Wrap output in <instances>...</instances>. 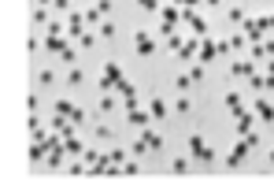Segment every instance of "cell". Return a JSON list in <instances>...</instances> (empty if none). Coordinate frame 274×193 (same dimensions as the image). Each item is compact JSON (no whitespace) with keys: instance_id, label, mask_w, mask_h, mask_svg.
Masks as SVG:
<instances>
[{"instance_id":"6da1fadb","label":"cell","mask_w":274,"mask_h":193,"mask_svg":"<svg viewBox=\"0 0 274 193\" xmlns=\"http://www.w3.org/2000/svg\"><path fill=\"white\" fill-rule=\"evenodd\" d=\"M189 156L200 160V164H211V160H215V149H208V141H204V138L193 134V138H189Z\"/></svg>"},{"instance_id":"7a4b0ae2","label":"cell","mask_w":274,"mask_h":193,"mask_svg":"<svg viewBox=\"0 0 274 193\" xmlns=\"http://www.w3.org/2000/svg\"><path fill=\"white\" fill-rule=\"evenodd\" d=\"M182 19H185V26H189V34H197V37H208V23L197 15L193 8H182Z\"/></svg>"},{"instance_id":"3957f363","label":"cell","mask_w":274,"mask_h":193,"mask_svg":"<svg viewBox=\"0 0 274 193\" xmlns=\"http://www.w3.org/2000/svg\"><path fill=\"white\" fill-rule=\"evenodd\" d=\"M119 78H123V71H119V63H104V75H100V93H108L119 85Z\"/></svg>"},{"instance_id":"277c9868","label":"cell","mask_w":274,"mask_h":193,"mask_svg":"<svg viewBox=\"0 0 274 193\" xmlns=\"http://www.w3.org/2000/svg\"><path fill=\"white\" fill-rule=\"evenodd\" d=\"M252 149H256V145H252V141H249V138H241V141L233 145V152H230V156H226V164H230V167H241V160H245V156H249V152H252Z\"/></svg>"},{"instance_id":"5b68a950","label":"cell","mask_w":274,"mask_h":193,"mask_svg":"<svg viewBox=\"0 0 274 193\" xmlns=\"http://www.w3.org/2000/svg\"><path fill=\"white\" fill-rule=\"evenodd\" d=\"M241 30H245V37H249V41L252 45H263V34H267V30H263V26H259V19H245V23H241Z\"/></svg>"},{"instance_id":"8992f818","label":"cell","mask_w":274,"mask_h":193,"mask_svg":"<svg viewBox=\"0 0 274 193\" xmlns=\"http://www.w3.org/2000/svg\"><path fill=\"white\" fill-rule=\"evenodd\" d=\"M200 45H204V37H197V34H189V37H185V45H182V49H178V59H185V63H189V59H197V52H200Z\"/></svg>"},{"instance_id":"52a82bcc","label":"cell","mask_w":274,"mask_h":193,"mask_svg":"<svg viewBox=\"0 0 274 193\" xmlns=\"http://www.w3.org/2000/svg\"><path fill=\"white\" fill-rule=\"evenodd\" d=\"M133 41H137V56H156V41H152L149 30H137Z\"/></svg>"},{"instance_id":"ba28073f","label":"cell","mask_w":274,"mask_h":193,"mask_svg":"<svg viewBox=\"0 0 274 193\" xmlns=\"http://www.w3.org/2000/svg\"><path fill=\"white\" fill-rule=\"evenodd\" d=\"M85 34V15L82 11H71L67 15V37H82Z\"/></svg>"},{"instance_id":"9c48e42d","label":"cell","mask_w":274,"mask_h":193,"mask_svg":"<svg viewBox=\"0 0 274 193\" xmlns=\"http://www.w3.org/2000/svg\"><path fill=\"white\" fill-rule=\"evenodd\" d=\"M115 93H123V101H126V108H137V89H133V82H130V78H119Z\"/></svg>"},{"instance_id":"30bf717a","label":"cell","mask_w":274,"mask_h":193,"mask_svg":"<svg viewBox=\"0 0 274 193\" xmlns=\"http://www.w3.org/2000/svg\"><path fill=\"white\" fill-rule=\"evenodd\" d=\"M233 119H237V134H241V138L249 134L252 126H256V111H252V108H241V111H237Z\"/></svg>"},{"instance_id":"8fae6325","label":"cell","mask_w":274,"mask_h":193,"mask_svg":"<svg viewBox=\"0 0 274 193\" xmlns=\"http://www.w3.org/2000/svg\"><path fill=\"white\" fill-rule=\"evenodd\" d=\"M215 56H219V41H208V37H204V45H200V52H197V63H211Z\"/></svg>"},{"instance_id":"7c38bea8","label":"cell","mask_w":274,"mask_h":193,"mask_svg":"<svg viewBox=\"0 0 274 193\" xmlns=\"http://www.w3.org/2000/svg\"><path fill=\"white\" fill-rule=\"evenodd\" d=\"M126 123H133V126H149L152 123V111H141V108H126Z\"/></svg>"},{"instance_id":"4fadbf2b","label":"cell","mask_w":274,"mask_h":193,"mask_svg":"<svg viewBox=\"0 0 274 193\" xmlns=\"http://www.w3.org/2000/svg\"><path fill=\"white\" fill-rule=\"evenodd\" d=\"M67 45H71L67 34H49V37H45V49H49V52H63Z\"/></svg>"},{"instance_id":"5bb4252c","label":"cell","mask_w":274,"mask_h":193,"mask_svg":"<svg viewBox=\"0 0 274 193\" xmlns=\"http://www.w3.org/2000/svg\"><path fill=\"white\" fill-rule=\"evenodd\" d=\"M63 149H67V156H82V152H85V145L78 141L75 134H67V138H63Z\"/></svg>"},{"instance_id":"9a60e30c","label":"cell","mask_w":274,"mask_h":193,"mask_svg":"<svg viewBox=\"0 0 274 193\" xmlns=\"http://www.w3.org/2000/svg\"><path fill=\"white\" fill-rule=\"evenodd\" d=\"M223 101H226V108H230L233 115H237V111L245 108V104H241V93H237V89H230V93H226V97H223Z\"/></svg>"},{"instance_id":"2e32d148","label":"cell","mask_w":274,"mask_h":193,"mask_svg":"<svg viewBox=\"0 0 274 193\" xmlns=\"http://www.w3.org/2000/svg\"><path fill=\"white\" fill-rule=\"evenodd\" d=\"M252 111H256L259 119H267V123H274V108L267 101H256V104H252Z\"/></svg>"},{"instance_id":"e0dca14e","label":"cell","mask_w":274,"mask_h":193,"mask_svg":"<svg viewBox=\"0 0 274 193\" xmlns=\"http://www.w3.org/2000/svg\"><path fill=\"white\" fill-rule=\"evenodd\" d=\"M141 138L149 141V149H152V152H159V149H163V138H159L156 130H149V126H145V134H141Z\"/></svg>"},{"instance_id":"ac0fdd59","label":"cell","mask_w":274,"mask_h":193,"mask_svg":"<svg viewBox=\"0 0 274 193\" xmlns=\"http://www.w3.org/2000/svg\"><path fill=\"white\" fill-rule=\"evenodd\" d=\"M233 75H237V78H249V75H256V71H252V59H249V63H245V59H237V63H233Z\"/></svg>"},{"instance_id":"d6986e66","label":"cell","mask_w":274,"mask_h":193,"mask_svg":"<svg viewBox=\"0 0 274 193\" xmlns=\"http://www.w3.org/2000/svg\"><path fill=\"white\" fill-rule=\"evenodd\" d=\"M63 156H67V149L59 145V149H52L49 156H45V164H49V167H59V164H63Z\"/></svg>"},{"instance_id":"ffe728a7","label":"cell","mask_w":274,"mask_h":193,"mask_svg":"<svg viewBox=\"0 0 274 193\" xmlns=\"http://www.w3.org/2000/svg\"><path fill=\"white\" fill-rule=\"evenodd\" d=\"M159 19H163V23H178V8L174 4H163V8H159Z\"/></svg>"},{"instance_id":"44dd1931","label":"cell","mask_w":274,"mask_h":193,"mask_svg":"<svg viewBox=\"0 0 274 193\" xmlns=\"http://www.w3.org/2000/svg\"><path fill=\"white\" fill-rule=\"evenodd\" d=\"M174 111H178V115H189V111H193V101L185 97V93H182V97L174 101Z\"/></svg>"},{"instance_id":"7402d4cb","label":"cell","mask_w":274,"mask_h":193,"mask_svg":"<svg viewBox=\"0 0 274 193\" xmlns=\"http://www.w3.org/2000/svg\"><path fill=\"white\" fill-rule=\"evenodd\" d=\"M33 23L37 26H49L52 19H49V8H41V4H37V8H33Z\"/></svg>"},{"instance_id":"603a6c76","label":"cell","mask_w":274,"mask_h":193,"mask_svg":"<svg viewBox=\"0 0 274 193\" xmlns=\"http://www.w3.org/2000/svg\"><path fill=\"white\" fill-rule=\"evenodd\" d=\"M82 82H85L82 71H78V67H67V85H82Z\"/></svg>"},{"instance_id":"cb8c5ba5","label":"cell","mask_w":274,"mask_h":193,"mask_svg":"<svg viewBox=\"0 0 274 193\" xmlns=\"http://www.w3.org/2000/svg\"><path fill=\"white\" fill-rule=\"evenodd\" d=\"M152 119H167V104H163V97H156V101H152Z\"/></svg>"},{"instance_id":"d4e9b609","label":"cell","mask_w":274,"mask_h":193,"mask_svg":"<svg viewBox=\"0 0 274 193\" xmlns=\"http://www.w3.org/2000/svg\"><path fill=\"white\" fill-rule=\"evenodd\" d=\"M182 45H185V37L178 34V30H174V34H171V37H167V49H171V52H178V49H182Z\"/></svg>"},{"instance_id":"484cf974","label":"cell","mask_w":274,"mask_h":193,"mask_svg":"<svg viewBox=\"0 0 274 193\" xmlns=\"http://www.w3.org/2000/svg\"><path fill=\"white\" fill-rule=\"evenodd\" d=\"M56 111H59V115H67V119H71V111H75V104L67 101V97H59V101H56Z\"/></svg>"},{"instance_id":"4316f807","label":"cell","mask_w":274,"mask_h":193,"mask_svg":"<svg viewBox=\"0 0 274 193\" xmlns=\"http://www.w3.org/2000/svg\"><path fill=\"white\" fill-rule=\"evenodd\" d=\"M130 152H133V156H145V152H152V149H149V141H145V138H137V141L130 145Z\"/></svg>"},{"instance_id":"83f0119b","label":"cell","mask_w":274,"mask_h":193,"mask_svg":"<svg viewBox=\"0 0 274 193\" xmlns=\"http://www.w3.org/2000/svg\"><path fill=\"white\" fill-rule=\"evenodd\" d=\"M59 59H63L67 67H75V59H78V52H75V49H71V45H67V49H63V52H59Z\"/></svg>"},{"instance_id":"f1b7e54d","label":"cell","mask_w":274,"mask_h":193,"mask_svg":"<svg viewBox=\"0 0 274 193\" xmlns=\"http://www.w3.org/2000/svg\"><path fill=\"white\" fill-rule=\"evenodd\" d=\"M171 171H174V175H185V171H189V160H185V156H178L174 164H171Z\"/></svg>"},{"instance_id":"f546056e","label":"cell","mask_w":274,"mask_h":193,"mask_svg":"<svg viewBox=\"0 0 274 193\" xmlns=\"http://www.w3.org/2000/svg\"><path fill=\"white\" fill-rule=\"evenodd\" d=\"M119 167H123V178H133V175H137V164H133V160H126V164H119Z\"/></svg>"},{"instance_id":"4dcf8cb0","label":"cell","mask_w":274,"mask_h":193,"mask_svg":"<svg viewBox=\"0 0 274 193\" xmlns=\"http://www.w3.org/2000/svg\"><path fill=\"white\" fill-rule=\"evenodd\" d=\"M115 30H119L115 23H100V37H115Z\"/></svg>"},{"instance_id":"1f68e13d","label":"cell","mask_w":274,"mask_h":193,"mask_svg":"<svg viewBox=\"0 0 274 193\" xmlns=\"http://www.w3.org/2000/svg\"><path fill=\"white\" fill-rule=\"evenodd\" d=\"M78 45H82V49H93V45H97V37H93V34H89V30H85V34H82V37H78Z\"/></svg>"},{"instance_id":"d6a6232c","label":"cell","mask_w":274,"mask_h":193,"mask_svg":"<svg viewBox=\"0 0 274 193\" xmlns=\"http://www.w3.org/2000/svg\"><path fill=\"white\" fill-rule=\"evenodd\" d=\"M115 108V97H108V93H104V97H100V111H111Z\"/></svg>"},{"instance_id":"836d02e7","label":"cell","mask_w":274,"mask_h":193,"mask_svg":"<svg viewBox=\"0 0 274 193\" xmlns=\"http://www.w3.org/2000/svg\"><path fill=\"white\" fill-rule=\"evenodd\" d=\"M137 4H141L145 11H159V8H163V4H159V0H137Z\"/></svg>"},{"instance_id":"e575fe53","label":"cell","mask_w":274,"mask_h":193,"mask_svg":"<svg viewBox=\"0 0 274 193\" xmlns=\"http://www.w3.org/2000/svg\"><path fill=\"white\" fill-rule=\"evenodd\" d=\"M189 78H193V82H200V78H204V67H200V63H193V67H189Z\"/></svg>"},{"instance_id":"d590c367","label":"cell","mask_w":274,"mask_h":193,"mask_svg":"<svg viewBox=\"0 0 274 193\" xmlns=\"http://www.w3.org/2000/svg\"><path fill=\"white\" fill-rule=\"evenodd\" d=\"M189 82H193V78H189V75H178V78H174V85H178V89H182V93H185V89H189Z\"/></svg>"},{"instance_id":"8d00e7d4","label":"cell","mask_w":274,"mask_h":193,"mask_svg":"<svg viewBox=\"0 0 274 193\" xmlns=\"http://www.w3.org/2000/svg\"><path fill=\"white\" fill-rule=\"evenodd\" d=\"M159 34L171 37V34H174V23H163V19H159Z\"/></svg>"},{"instance_id":"74e56055","label":"cell","mask_w":274,"mask_h":193,"mask_svg":"<svg viewBox=\"0 0 274 193\" xmlns=\"http://www.w3.org/2000/svg\"><path fill=\"white\" fill-rule=\"evenodd\" d=\"M230 19L233 23H245V8H230Z\"/></svg>"},{"instance_id":"f35d334b","label":"cell","mask_w":274,"mask_h":193,"mask_svg":"<svg viewBox=\"0 0 274 193\" xmlns=\"http://www.w3.org/2000/svg\"><path fill=\"white\" fill-rule=\"evenodd\" d=\"M71 123H75V126H78V123H85V111H82V108H75V111H71Z\"/></svg>"},{"instance_id":"ab89813d","label":"cell","mask_w":274,"mask_h":193,"mask_svg":"<svg viewBox=\"0 0 274 193\" xmlns=\"http://www.w3.org/2000/svg\"><path fill=\"white\" fill-rule=\"evenodd\" d=\"M37 85H52V71H41V75H37Z\"/></svg>"},{"instance_id":"60d3db41","label":"cell","mask_w":274,"mask_h":193,"mask_svg":"<svg viewBox=\"0 0 274 193\" xmlns=\"http://www.w3.org/2000/svg\"><path fill=\"white\" fill-rule=\"evenodd\" d=\"M52 8L56 11H71V0H52Z\"/></svg>"},{"instance_id":"b9f144b4","label":"cell","mask_w":274,"mask_h":193,"mask_svg":"<svg viewBox=\"0 0 274 193\" xmlns=\"http://www.w3.org/2000/svg\"><path fill=\"white\" fill-rule=\"evenodd\" d=\"M178 8H193V4H200V0H174Z\"/></svg>"},{"instance_id":"7bdbcfd3","label":"cell","mask_w":274,"mask_h":193,"mask_svg":"<svg viewBox=\"0 0 274 193\" xmlns=\"http://www.w3.org/2000/svg\"><path fill=\"white\" fill-rule=\"evenodd\" d=\"M263 52H267V56H274V41H263Z\"/></svg>"},{"instance_id":"ee69618b","label":"cell","mask_w":274,"mask_h":193,"mask_svg":"<svg viewBox=\"0 0 274 193\" xmlns=\"http://www.w3.org/2000/svg\"><path fill=\"white\" fill-rule=\"evenodd\" d=\"M267 75H271V78H274V59H267Z\"/></svg>"},{"instance_id":"f6af8a7d","label":"cell","mask_w":274,"mask_h":193,"mask_svg":"<svg viewBox=\"0 0 274 193\" xmlns=\"http://www.w3.org/2000/svg\"><path fill=\"white\" fill-rule=\"evenodd\" d=\"M271 164H274V149H271Z\"/></svg>"},{"instance_id":"bcb514c9","label":"cell","mask_w":274,"mask_h":193,"mask_svg":"<svg viewBox=\"0 0 274 193\" xmlns=\"http://www.w3.org/2000/svg\"><path fill=\"white\" fill-rule=\"evenodd\" d=\"M208 4H219V0H208Z\"/></svg>"}]
</instances>
